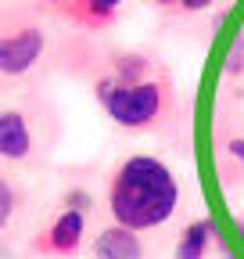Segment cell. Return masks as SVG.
Instances as JSON below:
<instances>
[{
	"instance_id": "6da1fadb",
	"label": "cell",
	"mask_w": 244,
	"mask_h": 259,
	"mask_svg": "<svg viewBox=\"0 0 244 259\" xmlns=\"http://www.w3.org/2000/svg\"><path fill=\"white\" fill-rule=\"evenodd\" d=\"M179 205L176 173L158 155H130L122 158L108 180V212L126 231H155L169 223Z\"/></svg>"
},
{
	"instance_id": "7a4b0ae2",
	"label": "cell",
	"mask_w": 244,
	"mask_h": 259,
	"mask_svg": "<svg viewBox=\"0 0 244 259\" xmlns=\"http://www.w3.org/2000/svg\"><path fill=\"white\" fill-rule=\"evenodd\" d=\"M94 97L104 115L130 134H158L176 119V87L165 65L140 79H118L101 72L94 79Z\"/></svg>"
},
{
	"instance_id": "3957f363",
	"label": "cell",
	"mask_w": 244,
	"mask_h": 259,
	"mask_svg": "<svg viewBox=\"0 0 244 259\" xmlns=\"http://www.w3.org/2000/svg\"><path fill=\"white\" fill-rule=\"evenodd\" d=\"M47 51V36L36 22H18L11 29H0V76L22 79L33 72Z\"/></svg>"
},
{
	"instance_id": "277c9868",
	"label": "cell",
	"mask_w": 244,
	"mask_h": 259,
	"mask_svg": "<svg viewBox=\"0 0 244 259\" xmlns=\"http://www.w3.org/2000/svg\"><path fill=\"white\" fill-rule=\"evenodd\" d=\"M83 234H86V212L76 209H61L47 231H40L33 238V252L36 255H54V259H69L83 248Z\"/></svg>"
},
{
	"instance_id": "5b68a950",
	"label": "cell",
	"mask_w": 244,
	"mask_h": 259,
	"mask_svg": "<svg viewBox=\"0 0 244 259\" xmlns=\"http://www.w3.org/2000/svg\"><path fill=\"white\" fill-rule=\"evenodd\" d=\"M36 151V130L33 119L22 108H0V158L4 162H25Z\"/></svg>"
},
{
	"instance_id": "8992f818",
	"label": "cell",
	"mask_w": 244,
	"mask_h": 259,
	"mask_svg": "<svg viewBox=\"0 0 244 259\" xmlns=\"http://www.w3.org/2000/svg\"><path fill=\"white\" fill-rule=\"evenodd\" d=\"M122 8H126V0H65L57 8V15L86 32H104L118 22Z\"/></svg>"
},
{
	"instance_id": "52a82bcc",
	"label": "cell",
	"mask_w": 244,
	"mask_h": 259,
	"mask_svg": "<svg viewBox=\"0 0 244 259\" xmlns=\"http://www.w3.org/2000/svg\"><path fill=\"white\" fill-rule=\"evenodd\" d=\"M94 259H144V241L137 231L111 223L94 238Z\"/></svg>"
},
{
	"instance_id": "ba28073f",
	"label": "cell",
	"mask_w": 244,
	"mask_h": 259,
	"mask_svg": "<svg viewBox=\"0 0 244 259\" xmlns=\"http://www.w3.org/2000/svg\"><path fill=\"white\" fill-rule=\"evenodd\" d=\"M212 238H216V223H212L208 216L187 223L183 234H179V241H176V259H208Z\"/></svg>"
},
{
	"instance_id": "9c48e42d",
	"label": "cell",
	"mask_w": 244,
	"mask_h": 259,
	"mask_svg": "<svg viewBox=\"0 0 244 259\" xmlns=\"http://www.w3.org/2000/svg\"><path fill=\"white\" fill-rule=\"evenodd\" d=\"M18 209H22V191H18V184H15L11 177H0V234L11 227V220L18 216Z\"/></svg>"
},
{
	"instance_id": "30bf717a",
	"label": "cell",
	"mask_w": 244,
	"mask_h": 259,
	"mask_svg": "<svg viewBox=\"0 0 244 259\" xmlns=\"http://www.w3.org/2000/svg\"><path fill=\"white\" fill-rule=\"evenodd\" d=\"M216 0H151V8H158L162 15H172V18H187V15H198V11H208Z\"/></svg>"
},
{
	"instance_id": "8fae6325",
	"label": "cell",
	"mask_w": 244,
	"mask_h": 259,
	"mask_svg": "<svg viewBox=\"0 0 244 259\" xmlns=\"http://www.w3.org/2000/svg\"><path fill=\"white\" fill-rule=\"evenodd\" d=\"M65 209L86 212V209H90V194H86V191H69V194H65Z\"/></svg>"
},
{
	"instance_id": "7c38bea8",
	"label": "cell",
	"mask_w": 244,
	"mask_h": 259,
	"mask_svg": "<svg viewBox=\"0 0 244 259\" xmlns=\"http://www.w3.org/2000/svg\"><path fill=\"white\" fill-rule=\"evenodd\" d=\"M226 155L244 169V137H230V141H226Z\"/></svg>"
},
{
	"instance_id": "4fadbf2b",
	"label": "cell",
	"mask_w": 244,
	"mask_h": 259,
	"mask_svg": "<svg viewBox=\"0 0 244 259\" xmlns=\"http://www.w3.org/2000/svg\"><path fill=\"white\" fill-rule=\"evenodd\" d=\"M43 4H47V8H54V11H57V8H61V4H65V0H43Z\"/></svg>"
}]
</instances>
